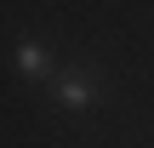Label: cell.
Returning <instances> with one entry per match:
<instances>
[{
  "label": "cell",
  "instance_id": "7a4b0ae2",
  "mask_svg": "<svg viewBox=\"0 0 154 148\" xmlns=\"http://www.w3.org/2000/svg\"><path fill=\"white\" fill-rule=\"evenodd\" d=\"M17 74H23V80H51V74H57V57H51L40 40H23V46H17Z\"/></svg>",
  "mask_w": 154,
  "mask_h": 148
},
{
  "label": "cell",
  "instance_id": "6da1fadb",
  "mask_svg": "<svg viewBox=\"0 0 154 148\" xmlns=\"http://www.w3.org/2000/svg\"><path fill=\"white\" fill-rule=\"evenodd\" d=\"M51 91H57V103L69 114H86V108L103 103V74L97 68H57L51 74Z\"/></svg>",
  "mask_w": 154,
  "mask_h": 148
}]
</instances>
